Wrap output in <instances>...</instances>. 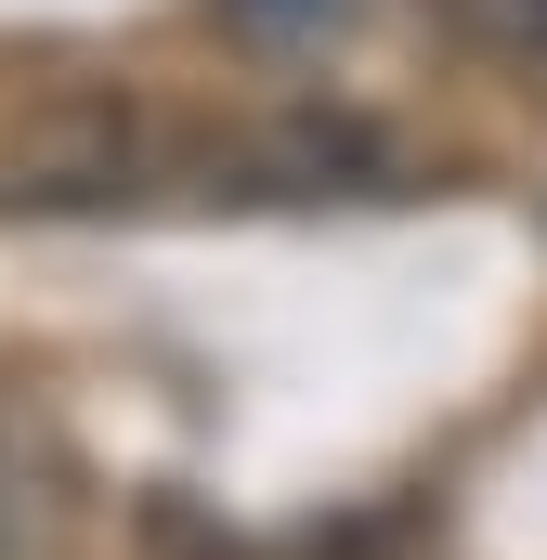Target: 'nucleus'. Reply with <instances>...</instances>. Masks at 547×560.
Masks as SVG:
<instances>
[{
	"instance_id": "1",
	"label": "nucleus",
	"mask_w": 547,
	"mask_h": 560,
	"mask_svg": "<svg viewBox=\"0 0 547 560\" xmlns=\"http://www.w3.org/2000/svg\"><path fill=\"white\" fill-rule=\"evenodd\" d=\"M443 13H456L482 52H522V66L547 52V0H443Z\"/></svg>"
}]
</instances>
